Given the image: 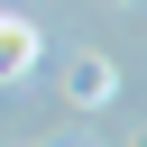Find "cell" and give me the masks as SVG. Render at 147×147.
Wrapping results in <instances>:
<instances>
[{"instance_id":"cell-1","label":"cell","mask_w":147,"mask_h":147,"mask_svg":"<svg viewBox=\"0 0 147 147\" xmlns=\"http://www.w3.org/2000/svg\"><path fill=\"white\" fill-rule=\"evenodd\" d=\"M64 92H74V110H101V101L119 92V74H110V55H74V74H64Z\"/></svg>"},{"instance_id":"cell-2","label":"cell","mask_w":147,"mask_h":147,"mask_svg":"<svg viewBox=\"0 0 147 147\" xmlns=\"http://www.w3.org/2000/svg\"><path fill=\"white\" fill-rule=\"evenodd\" d=\"M28 64H37V28H28V18H9V9H0V83H18V74H28Z\"/></svg>"},{"instance_id":"cell-3","label":"cell","mask_w":147,"mask_h":147,"mask_svg":"<svg viewBox=\"0 0 147 147\" xmlns=\"http://www.w3.org/2000/svg\"><path fill=\"white\" fill-rule=\"evenodd\" d=\"M119 9H129V0H119Z\"/></svg>"},{"instance_id":"cell-4","label":"cell","mask_w":147,"mask_h":147,"mask_svg":"<svg viewBox=\"0 0 147 147\" xmlns=\"http://www.w3.org/2000/svg\"><path fill=\"white\" fill-rule=\"evenodd\" d=\"M138 147H147V138H138Z\"/></svg>"}]
</instances>
